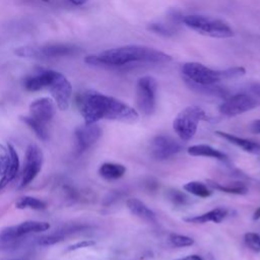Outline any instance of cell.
<instances>
[{
    "label": "cell",
    "mask_w": 260,
    "mask_h": 260,
    "mask_svg": "<svg viewBox=\"0 0 260 260\" xmlns=\"http://www.w3.org/2000/svg\"><path fill=\"white\" fill-rule=\"evenodd\" d=\"M206 184L208 187H210L213 190H218L220 192H225V193H231V194L243 195L248 192V188L242 183H239V184L235 183L231 186H222L213 180H206Z\"/></svg>",
    "instance_id": "cell-25"
},
{
    "label": "cell",
    "mask_w": 260,
    "mask_h": 260,
    "mask_svg": "<svg viewBox=\"0 0 260 260\" xmlns=\"http://www.w3.org/2000/svg\"><path fill=\"white\" fill-rule=\"evenodd\" d=\"M172 57L159 50L140 46L127 45L118 48L109 49L98 54L88 55L84 58V62L91 66L103 67H122L131 63H167Z\"/></svg>",
    "instance_id": "cell-2"
},
{
    "label": "cell",
    "mask_w": 260,
    "mask_h": 260,
    "mask_svg": "<svg viewBox=\"0 0 260 260\" xmlns=\"http://www.w3.org/2000/svg\"><path fill=\"white\" fill-rule=\"evenodd\" d=\"M8 260H24V259H8Z\"/></svg>",
    "instance_id": "cell-40"
},
{
    "label": "cell",
    "mask_w": 260,
    "mask_h": 260,
    "mask_svg": "<svg viewBox=\"0 0 260 260\" xmlns=\"http://www.w3.org/2000/svg\"><path fill=\"white\" fill-rule=\"evenodd\" d=\"M251 130H252V132H254L256 134H260V119L256 120L252 123Z\"/></svg>",
    "instance_id": "cell-36"
},
{
    "label": "cell",
    "mask_w": 260,
    "mask_h": 260,
    "mask_svg": "<svg viewBox=\"0 0 260 260\" xmlns=\"http://www.w3.org/2000/svg\"><path fill=\"white\" fill-rule=\"evenodd\" d=\"M95 242L93 240H83V241H79L75 244H72L70 246L67 247L66 252H71V251H75V250H79L82 248H88L91 246H94Z\"/></svg>",
    "instance_id": "cell-33"
},
{
    "label": "cell",
    "mask_w": 260,
    "mask_h": 260,
    "mask_svg": "<svg viewBox=\"0 0 260 260\" xmlns=\"http://www.w3.org/2000/svg\"><path fill=\"white\" fill-rule=\"evenodd\" d=\"M15 207L17 209H34V210H44L47 208V203L37 197L32 196H22L15 202Z\"/></svg>",
    "instance_id": "cell-24"
},
{
    "label": "cell",
    "mask_w": 260,
    "mask_h": 260,
    "mask_svg": "<svg viewBox=\"0 0 260 260\" xmlns=\"http://www.w3.org/2000/svg\"><path fill=\"white\" fill-rule=\"evenodd\" d=\"M56 114V104L50 98H40L29 105V116L44 124L49 123Z\"/></svg>",
    "instance_id": "cell-13"
},
{
    "label": "cell",
    "mask_w": 260,
    "mask_h": 260,
    "mask_svg": "<svg viewBox=\"0 0 260 260\" xmlns=\"http://www.w3.org/2000/svg\"><path fill=\"white\" fill-rule=\"evenodd\" d=\"M48 89L50 90L57 108L60 111L68 110L72 94V85L61 72L56 71Z\"/></svg>",
    "instance_id": "cell-10"
},
{
    "label": "cell",
    "mask_w": 260,
    "mask_h": 260,
    "mask_svg": "<svg viewBox=\"0 0 260 260\" xmlns=\"http://www.w3.org/2000/svg\"><path fill=\"white\" fill-rule=\"evenodd\" d=\"M76 105L86 124L96 123L102 119L135 123L139 118L138 113L127 104L95 90L79 93Z\"/></svg>",
    "instance_id": "cell-1"
},
{
    "label": "cell",
    "mask_w": 260,
    "mask_h": 260,
    "mask_svg": "<svg viewBox=\"0 0 260 260\" xmlns=\"http://www.w3.org/2000/svg\"><path fill=\"white\" fill-rule=\"evenodd\" d=\"M170 241L176 247H188L194 244V240L192 238L183 236V235H176V234H173L170 236Z\"/></svg>",
    "instance_id": "cell-29"
},
{
    "label": "cell",
    "mask_w": 260,
    "mask_h": 260,
    "mask_svg": "<svg viewBox=\"0 0 260 260\" xmlns=\"http://www.w3.org/2000/svg\"><path fill=\"white\" fill-rule=\"evenodd\" d=\"M228 214L226 209L222 207H217L215 209H212L206 213L196 215L193 217H187L184 218L185 221L187 222H192V223H204L207 221H212V222H220Z\"/></svg>",
    "instance_id": "cell-19"
},
{
    "label": "cell",
    "mask_w": 260,
    "mask_h": 260,
    "mask_svg": "<svg viewBox=\"0 0 260 260\" xmlns=\"http://www.w3.org/2000/svg\"><path fill=\"white\" fill-rule=\"evenodd\" d=\"M183 260H202V259L198 255H190V256H187L186 258H184Z\"/></svg>",
    "instance_id": "cell-37"
},
{
    "label": "cell",
    "mask_w": 260,
    "mask_h": 260,
    "mask_svg": "<svg viewBox=\"0 0 260 260\" xmlns=\"http://www.w3.org/2000/svg\"><path fill=\"white\" fill-rule=\"evenodd\" d=\"M187 151L192 156H207V157H212V158H216L219 160H224L228 158L225 153H223L209 145H206V144L192 145V146L188 147Z\"/></svg>",
    "instance_id": "cell-20"
},
{
    "label": "cell",
    "mask_w": 260,
    "mask_h": 260,
    "mask_svg": "<svg viewBox=\"0 0 260 260\" xmlns=\"http://www.w3.org/2000/svg\"><path fill=\"white\" fill-rule=\"evenodd\" d=\"M80 52V49L72 44H46L22 46L14 50V54L20 58L30 59H55L75 56Z\"/></svg>",
    "instance_id": "cell-5"
},
{
    "label": "cell",
    "mask_w": 260,
    "mask_h": 260,
    "mask_svg": "<svg viewBox=\"0 0 260 260\" xmlns=\"http://www.w3.org/2000/svg\"><path fill=\"white\" fill-rule=\"evenodd\" d=\"M69 1L74 5H83L84 3L87 2V0H69Z\"/></svg>",
    "instance_id": "cell-38"
},
{
    "label": "cell",
    "mask_w": 260,
    "mask_h": 260,
    "mask_svg": "<svg viewBox=\"0 0 260 260\" xmlns=\"http://www.w3.org/2000/svg\"><path fill=\"white\" fill-rule=\"evenodd\" d=\"M54 70H41L35 74L27 76L23 80V86L27 91H39L48 88L55 76Z\"/></svg>",
    "instance_id": "cell-14"
},
{
    "label": "cell",
    "mask_w": 260,
    "mask_h": 260,
    "mask_svg": "<svg viewBox=\"0 0 260 260\" xmlns=\"http://www.w3.org/2000/svg\"><path fill=\"white\" fill-rule=\"evenodd\" d=\"M103 131L95 123L78 126L74 131L75 147L78 152H83L92 146L101 138Z\"/></svg>",
    "instance_id": "cell-11"
},
{
    "label": "cell",
    "mask_w": 260,
    "mask_h": 260,
    "mask_svg": "<svg viewBox=\"0 0 260 260\" xmlns=\"http://www.w3.org/2000/svg\"><path fill=\"white\" fill-rule=\"evenodd\" d=\"M157 82L154 77L146 75L137 80L136 103L140 112L146 116L153 114L155 110Z\"/></svg>",
    "instance_id": "cell-7"
},
{
    "label": "cell",
    "mask_w": 260,
    "mask_h": 260,
    "mask_svg": "<svg viewBox=\"0 0 260 260\" xmlns=\"http://www.w3.org/2000/svg\"><path fill=\"white\" fill-rule=\"evenodd\" d=\"M44 162V153L39 145L29 143L25 150L24 166L22 171V178L19 184V188H24L29 185L42 170Z\"/></svg>",
    "instance_id": "cell-8"
},
{
    "label": "cell",
    "mask_w": 260,
    "mask_h": 260,
    "mask_svg": "<svg viewBox=\"0 0 260 260\" xmlns=\"http://www.w3.org/2000/svg\"><path fill=\"white\" fill-rule=\"evenodd\" d=\"M182 21L186 26L203 36L217 39H225L234 36V30L231 25L221 18L190 14L182 17Z\"/></svg>",
    "instance_id": "cell-4"
},
{
    "label": "cell",
    "mask_w": 260,
    "mask_h": 260,
    "mask_svg": "<svg viewBox=\"0 0 260 260\" xmlns=\"http://www.w3.org/2000/svg\"><path fill=\"white\" fill-rule=\"evenodd\" d=\"M207 119L206 114L201 108L190 106L178 114L173 122V128L182 140H189L196 133L198 123Z\"/></svg>",
    "instance_id": "cell-6"
},
{
    "label": "cell",
    "mask_w": 260,
    "mask_h": 260,
    "mask_svg": "<svg viewBox=\"0 0 260 260\" xmlns=\"http://www.w3.org/2000/svg\"><path fill=\"white\" fill-rule=\"evenodd\" d=\"M7 149L9 151L10 161H9V165H8V168L5 172V174L2 176V178L0 180V190L5 188L10 182H12L16 178L18 171H19V167H20L19 156H18V153H17L16 149L14 148V146L11 143H8Z\"/></svg>",
    "instance_id": "cell-15"
},
{
    "label": "cell",
    "mask_w": 260,
    "mask_h": 260,
    "mask_svg": "<svg viewBox=\"0 0 260 260\" xmlns=\"http://www.w3.org/2000/svg\"><path fill=\"white\" fill-rule=\"evenodd\" d=\"M170 199L177 204H185L188 201V197L178 190H172L170 192Z\"/></svg>",
    "instance_id": "cell-34"
},
{
    "label": "cell",
    "mask_w": 260,
    "mask_h": 260,
    "mask_svg": "<svg viewBox=\"0 0 260 260\" xmlns=\"http://www.w3.org/2000/svg\"><path fill=\"white\" fill-rule=\"evenodd\" d=\"M246 245L254 252H260V236L256 233H247L245 235Z\"/></svg>",
    "instance_id": "cell-30"
},
{
    "label": "cell",
    "mask_w": 260,
    "mask_h": 260,
    "mask_svg": "<svg viewBox=\"0 0 260 260\" xmlns=\"http://www.w3.org/2000/svg\"><path fill=\"white\" fill-rule=\"evenodd\" d=\"M148 29L165 37H170L175 34V30L171 26L164 23H150L148 25Z\"/></svg>",
    "instance_id": "cell-31"
},
{
    "label": "cell",
    "mask_w": 260,
    "mask_h": 260,
    "mask_svg": "<svg viewBox=\"0 0 260 260\" xmlns=\"http://www.w3.org/2000/svg\"><path fill=\"white\" fill-rule=\"evenodd\" d=\"M42 1H44V2H49V0H42Z\"/></svg>",
    "instance_id": "cell-41"
},
{
    "label": "cell",
    "mask_w": 260,
    "mask_h": 260,
    "mask_svg": "<svg viewBox=\"0 0 260 260\" xmlns=\"http://www.w3.org/2000/svg\"><path fill=\"white\" fill-rule=\"evenodd\" d=\"M182 73L184 79L197 84H216L224 79L243 76L246 70L244 67L214 70L199 62H187L182 66Z\"/></svg>",
    "instance_id": "cell-3"
},
{
    "label": "cell",
    "mask_w": 260,
    "mask_h": 260,
    "mask_svg": "<svg viewBox=\"0 0 260 260\" xmlns=\"http://www.w3.org/2000/svg\"><path fill=\"white\" fill-rule=\"evenodd\" d=\"M260 105V100L247 93L241 92L229 96L219 107V112L229 117L237 116L257 108Z\"/></svg>",
    "instance_id": "cell-9"
},
{
    "label": "cell",
    "mask_w": 260,
    "mask_h": 260,
    "mask_svg": "<svg viewBox=\"0 0 260 260\" xmlns=\"http://www.w3.org/2000/svg\"><path fill=\"white\" fill-rule=\"evenodd\" d=\"M126 205L129 209V211L141 218V219H144L146 221H154L155 220V214L154 212L148 208L142 201H140L139 199L137 198H130L126 201Z\"/></svg>",
    "instance_id": "cell-17"
},
{
    "label": "cell",
    "mask_w": 260,
    "mask_h": 260,
    "mask_svg": "<svg viewBox=\"0 0 260 260\" xmlns=\"http://www.w3.org/2000/svg\"><path fill=\"white\" fill-rule=\"evenodd\" d=\"M10 161V155L7 147H3L0 145V175L3 176L8 168Z\"/></svg>",
    "instance_id": "cell-32"
},
{
    "label": "cell",
    "mask_w": 260,
    "mask_h": 260,
    "mask_svg": "<svg viewBox=\"0 0 260 260\" xmlns=\"http://www.w3.org/2000/svg\"><path fill=\"white\" fill-rule=\"evenodd\" d=\"M126 172V168L120 164L105 162L99 169V174L101 177L107 180H116L121 177Z\"/></svg>",
    "instance_id": "cell-21"
},
{
    "label": "cell",
    "mask_w": 260,
    "mask_h": 260,
    "mask_svg": "<svg viewBox=\"0 0 260 260\" xmlns=\"http://www.w3.org/2000/svg\"><path fill=\"white\" fill-rule=\"evenodd\" d=\"M22 241V238H8L0 236V251H10L16 249Z\"/></svg>",
    "instance_id": "cell-28"
},
{
    "label": "cell",
    "mask_w": 260,
    "mask_h": 260,
    "mask_svg": "<svg viewBox=\"0 0 260 260\" xmlns=\"http://www.w3.org/2000/svg\"><path fill=\"white\" fill-rule=\"evenodd\" d=\"M185 82L191 89L201 92V93H204V94L215 95L218 98H225L228 94V92L224 90V88H222L216 84H197V83L191 82L186 79H185Z\"/></svg>",
    "instance_id": "cell-22"
},
{
    "label": "cell",
    "mask_w": 260,
    "mask_h": 260,
    "mask_svg": "<svg viewBox=\"0 0 260 260\" xmlns=\"http://www.w3.org/2000/svg\"><path fill=\"white\" fill-rule=\"evenodd\" d=\"M65 237H66V235L63 234L61 231H59V232L39 238L38 244L40 246H52V245H55V244H58V243L64 241Z\"/></svg>",
    "instance_id": "cell-27"
},
{
    "label": "cell",
    "mask_w": 260,
    "mask_h": 260,
    "mask_svg": "<svg viewBox=\"0 0 260 260\" xmlns=\"http://www.w3.org/2000/svg\"><path fill=\"white\" fill-rule=\"evenodd\" d=\"M260 218V207H258L255 212H254V216H253V219H259Z\"/></svg>",
    "instance_id": "cell-39"
},
{
    "label": "cell",
    "mask_w": 260,
    "mask_h": 260,
    "mask_svg": "<svg viewBox=\"0 0 260 260\" xmlns=\"http://www.w3.org/2000/svg\"><path fill=\"white\" fill-rule=\"evenodd\" d=\"M181 144L174 138L166 135L154 137L150 142L151 154L158 159L169 158L181 150Z\"/></svg>",
    "instance_id": "cell-12"
},
{
    "label": "cell",
    "mask_w": 260,
    "mask_h": 260,
    "mask_svg": "<svg viewBox=\"0 0 260 260\" xmlns=\"http://www.w3.org/2000/svg\"><path fill=\"white\" fill-rule=\"evenodd\" d=\"M50 223L48 221H39V220H25L17 225H14L15 233L18 237L23 238L24 236L31 233L45 232L50 229Z\"/></svg>",
    "instance_id": "cell-18"
},
{
    "label": "cell",
    "mask_w": 260,
    "mask_h": 260,
    "mask_svg": "<svg viewBox=\"0 0 260 260\" xmlns=\"http://www.w3.org/2000/svg\"><path fill=\"white\" fill-rule=\"evenodd\" d=\"M247 93L260 100V82H255V83H252L251 85H249Z\"/></svg>",
    "instance_id": "cell-35"
},
{
    "label": "cell",
    "mask_w": 260,
    "mask_h": 260,
    "mask_svg": "<svg viewBox=\"0 0 260 260\" xmlns=\"http://www.w3.org/2000/svg\"><path fill=\"white\" fill-rule=\"evenodd\" d=\"M215 134L217 136H220L222 138H224L225 140L230 141L231 143L241 147L242 149H244L245 151L249 152V153H253V154H257L260 153V144L258 142H254L248 139H244L241 137H238L236 135L226 133V132H222V131H215Z\"/></svg>",
    "instance_id": "cell-16"
},
{
    "label": "cell",
    "mask_w": 260,
    "mask_h": 260,
    "mask_svg": "<svg viewBox=\"0 0 260 260\" xmlns=\"http://www.w3.org/2000/svg\"><path fill=\"white\" fill-rule=\"evenodd\" d=\"M23 123H25L37 135V137L43 141H47L49 139V131L47 128V124H44L38 120H35L30 116H24L20 118Z\"/></svg>",
    "instance_id": "cell-23"
},
{
    "label": "cell",
    "mask_w": 260,
    "mask_h": 260,
    "mask_svg": "<svg viewBox=\"0 0 260 260\" xmlns=\"http://www.w3.org/2000/svg\"><path fill=\"white\" fill-rule=\"evenodd\" d=\"M176 260H183V259H176Z\"/></svg>",
    "instance_id": "cell-42"
},
{
    "label": "cell",
    "mask_w": 260,
    "mask_h": 260,
    "mask_svg": "<svg viewBox=\"0 0 260 260\" xmlns=\"http://www.w3.org/2000/svg\"><path fill=\"white\" fill-rule=\"evenodd\" d=\"M184 189L186 191H188L189 193L198 196V197H208L211 195V191L208 188L207 185L198 182V181H192V182H188L187 184L184 185Z\"/></svg>",
    "instance_id": "cell-26"
}]
</instances>
